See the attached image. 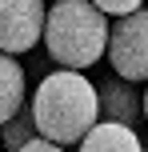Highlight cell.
Listing matches in <instances>:
<instances>
[{
    "instance_id": "cell-9",
    "label": "cell",
    "mask_w": 148,
    "mask_h": 152,
    "mask_svg": "<svg viewBox=\"0 0 148 152\" xmlns=\"http://www.w3.org/2000/svg\"><path fill=\"white\" fill-rule=\"evenodd\" d=\"M96 8H100L104 16H128L136 12V8H144V0H92Z\"/></svg>"
},
{
    "instance_id": "cell-11",
    "label": "cell",
    "mask_w": 148,
    "mask_h": 152,
    "mask_svg": "<svg viewBox=\"0 0 148 152\" xmlns=\"http://www.w3.org/2000/svg\"><path fill=\"white\" fill-rule=\"evenodd\" d=\"M144 124H148V88H144Z\"/></svg>"
},
{
    "instance_id": "cell-1",
    "label": "cell",
    "mask_w": 148,
    "mask_h": 152,
    "mask_svg": "<svg viewBox=\"0 0 148 152\" xmlns=\"http://www.w3.org/2000/svg\"><path fill=\"white\" fill-rule=\"evenodd\" d=\"M28 108H32V120H36V136L52 140L60 148L80 144L88 136V128L100 120L96 84L72 68H56V72L40 76V84L28 96Z\"/></svg>"
},
{
    "instance_id": "cell-4",
    "label": "cell",
    "mask_w": 148,
    "mask_h": 152,
    "mask_svg": "<svg viewBox=\"0 0 148 152\" xmlns=\"http://www.w3.org/2000/svg\"><path fill=\"white\" fill-rule=\"evenodd\" d=\"M44 0H0V52H32L44 36Z\"/></svg>"
},
{
    "instance_id": "cell-7",
    "label": "cell",
    "mask_w": 148,
    "mask_h": 152,
    "mask_svg": "<svg viewBox=\"0 0 148 152\" xmlns=\"http://www.w3.org/2000/svg\"><path fill=\"white\" fill-rule=\"evenodd\" d=\"M28 100V76H24V64L16 56L0 52V124L8 116H16V108Z\"/></svg>"
},
{
    "instance_id": "cell-3",
    "label": "cell",
    "mask_w": 148,
    "mask_h": 152,
    "mask_svg": "<svg viewBox=\"0 0 148 152\" xmlns=\"http://www.w3.org/2000/svg\"><path fill=\"white\" fill-rule=\"evenodd\" d=\"M112 72L140 84L148 80V8H136L128 16H116L108 24V44H104Z\"/></svg>"
},
{
    "instance_id": "cell-5",
    "label": "cell",
    "mask_w": 148,
    "mask_h": 152,
    "mask_svg": "<svg viewBox=\"0 0 148 152\" xmlns=\"http://www.w3.org/2000/svg\"><path fill=\"white\" fill-rule=\"evenodd\" d=\"M96 108H100L104 124H124V128H140L144 124V88L124 76H104L96 84Z\"/></svg>"
},
{
    "instance_id": "cell-8",
    "label": "cell",
    "mask_w": 148,
    "mask_h": 152,
    "mask_svg": "<svg viewBox=\"0 0 148 152\" xmlns=\"http://www.w3.org/2000/svg\"><path fill=\"white\" fill-rule=\"evenodd\" d=\"M0 140H4V152H16V148L28 144V140H36V120H32L28 100L16 108V116H8V120L0 124Z\"/></svg>"
},
{
    "instance_id": "cell-10",
    "label": "cell",
    "mask_w": 148,
    "mask_h": 152,
    "mask_svg": "<svg viewBox=\"0 0 148 152\" xmlns=\"http://www.w3.org/2000/svg\"><path fill=\"white\" fill-rule=\"evenodd\" d=\"M16 152H68V148H60V144H52V140L36 136V140H28V144H24V148H16Z\"/></svg>"
},
{
    "instance_id": "cell-2",
    "label": "cell",
    "mask_w": 148,
    "mask_h": 152,
    "mask_svg": "<svg viewBox=\"0 0 148 152\" xmlns=\"http://www.w3.org/2000/svg\"><path fill=\"white\" fill-rule=\"evenodd\" d=\"M108 16L92 0H52L44 12V52L52 64L72 72L92 68L108 44Z\"/></svg>"
},
{
    "instance_id": "cell-12",
    "label": "cell",
    "mask_w": 148,
    "mask_h": 152,
    "mask_svg": "<svg viewBox=\"0 0 148 152\" xmlns=\"http://www.w3.org/2000/svg\"><path fill=\"white\" fill-rule=\"evenodd\" d=\"M144 152H148V148H144Z\"/></svg>"
},
{
    "instance_id": "cell-6",
    "label": "cell",
    "mask_w": 148,
    "mask_h": 152,
    "mask_svg": "<svg viewBox=\"0 0 148 152\" xmlns=\"http://www.w3.org/2000/svg\"><path fill=\"white\" fill-rule=\"evenodd\" d=\"M76 152H144V144H140V132L136 128L96 120L88 128V136L76 144Z\"/></svg>"
}]
</instances>
